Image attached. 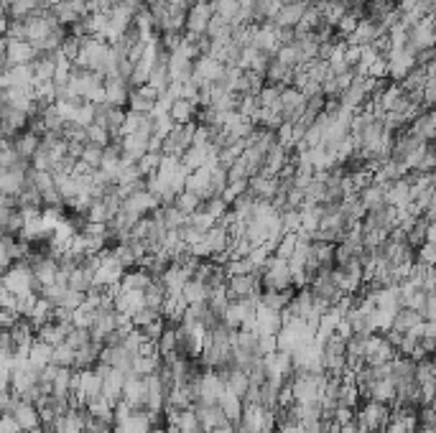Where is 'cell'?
<instances>
[{
    "label": "cell",
    "mask_w": 436,
    "mask_h": 433,
    "mask_svg": "<svg viewBox=\"0 0 436 433\" xmlns=\"http://www.w3.org/2000/svg\"><path fill=\"white\" fill-rule=\"evenodd\" d=\"M74 362H77V350H74V347H69L67 342L54 347L51 364H57V367H74Z\"/></svg>",
    "instance_id": "f1b7e54d"
},
{
    "label": "cell",
    "mask_w": 436,
    "mask_h": 433,
    "mask_svg": "<svg viewBox=\"0 0 436 433\" xmlns=\"http://www.w3.org/2000/svg\"><path fill=\"white\" fill-rule=\"evenodd\" d=\"M0 322H3V329H13L15 324L21 322V314L15 308H3L0 311Z\"/></svg>",
    "instance_id": "e575fe53"
},
{
    "label": "cell",
    "mask_w": 436,
    "mask_h": 433,
    "mask_svg": "<svg viewBox=\"0 0 436 433\" xmlns=\"http://www.w3.org/2000/svg\"><path fill=\"white\" fill-rule=\"evenodd\" d=\"M194 278V275H189V273L184 270V268H179L176 263H171V268L166 273H163L161 278V283L166 286V291H169L171 296H182V291H184V286L189 283V280Z\"/></svg>",
    "instance_id": "e0dca14e"
},
{
    "label": "cell",
    "mask_w": 436,
    "mask_h": 433,
    "mask_svg": "<svg viewBox=\"0 0 436 433\" xmlns=\"http://www.w3.org/2000/svg\"><path fill=\"white\" fill-rule=\"evenodd\" d=\"M115 428H118V423L110 418H92L87 420V433H115Z\"/></svg>",
    "instance_id": "836d02e7"
},
{
    "label": "cell",
    "mask_w": 436,
    "mask_h": 433,
    "mask_svg": "<svg viewBox=\"0 0 436 433\" xmlns=\"http://www.w3.org/2000/svg\"><path fill=\"white\" fill-rule=\"evenodd\" d=\"M219 406H222L225 415L230 418V423H235V426H238L240 420H243V415H245V400L240 398V395H235V392H230V390L222 395Z\"/></svg>",
    "instance_id": "44dd1931"
},
{
    "label": "cell",
    "mask_w": 436,
    "mask_h": 433,
    "mask_svg": "<svg viewBox=\"0 0 436 433\" xmlns=\"http://www.w3.org/2000/svg\"><path fill=\"white\" fill-rule=\"evenodd\" d=\"M161 362H163V357L158 355V352H154V355H138L133 359V375L151 378V375H156V372L161 370Z\"/></svg>",
    "instance_id": "7402d4cb"
},
{
    "label": "cell",
    "mask_w": 436,
    "mask_h": 433,
    "mask_svg": "<svg viewBox=\"0 0 436 433\" xmlns=\"http://www.w3.org/2000/svg\"><path fill=\"white\" fill-rule=\"evenodd\" d=\"M154 275L146 270V268H130V270H125V275H123V283H120V288L123 291H146L151 283H154Z\"/></svg>",
    "instance_id": "d6986e66"
},
{
    "label": "cell",
    "mask_w": 436,
    "mask_h": 433,
    "mask_svg": "<svg viewBox=\"0 0 436 433\" xmlns=\"http://www.w3.org/2000/svg\"><path fill=\"white\" fill-rule=\"evenodd\" d=\"M423 319L426 322H436V291L434 294H429V298H426V306H423Z\"/></svg>",
    "instance_id": "d590c367"
},
{
    "label": "cell",
    "mask_w": 436,
    "mask_h": 433,
    "mask_svg": "<svg viewBox=\"0 0 436 433\" xmlns=\"http://www.w3.org/2000/svg\"><path fill=\"white\" fill-rule=\"evenodd\" d=\"M426 219H436V189L431 191V199H429V209H426Z\"/></svg>",
    "instance_id": "8d00e7d4"
},
{
    "label": "cell",
    "mask_w": 436,
    "mask_h": 433,
    "mask_svg": "<svg viewBox=\"0 0 436 433\" xmlns=\"http://www.w3.org/2000/svg\"><path fill=\"white\" fill-rule=\"evenodd\" d=\"M408 130H411V133H414L418 140H423V143H431V140H436V107L418 112V115L411 120Z\"/></svg>",
    "instance_id": "7c38bea8"
},
{
    "label": "cell",
    "mask_w": 436,
    "mask_h": 433,
    "mask_svg": "<svg viewBox=\"0 0 436 433\" xmlns=\"http://www.w3.org/2000/svg\"><path fill=\"white\" fill-rule=\"evenodd\" d=\"M105 148L107 146H95V143H87L85 146V153H82V163L90 166L92 171H97L105 161Z\"/></svg>",
    "instance_id": "f546056e"
},
{
    "label": "cell",
    "mask_w": 436,
    "mask_h": 433,
    "mask_svg": "<svg viewBox=\"0 0 436 433\" xmlns=\"http://www.w3.org/2000/svg\"><path fill=\"white\" fill-rule=\"evenodd\" d=\"M182 296H184V301L186 303H204V301L210 298V288H207V283L204 280H199V278H191L186 286H184V291H182Z\"/></svg>",
    "instance_id": "484cf974"
},
{
    "label": "cell",
    "mask_w": 436,
    "mask_h": 433,
    "mask_svg": "<svg viewBox=\"0 0 436 433\" xmlns=\"http://www.w3.org/2000/svg\"><path fill=\"white\" fill-rule=\"evenodd\" d=\"M214 161H217V158H214ZM186 191L197 194L202 202L204 199H210V196H214V189H212V166L191 171L189 179H186Z\"/></svg>",
    "instance_id": "9a60e30c"
},
{
    "label": "cell",
    "mask_w": 436,
    "mask_h": 433,
    "mask_svg": "<svg viewBox=\"0 0 436 433\" xmlns=\"http://www.w3.org/2000/svg\"><path fill=\"white\" fill-rule=\"evenodd\" d=\"M158 319H163V314H161V311H156V308L143 306L141 311H135V314L130 316V324H133L135 329H146L148 324L158 322Z\"/></svg>",
    "instance_id": "4dcf8cb0"
},
{
    "label": "cell",
    "mask_w": 436,
    "mask_h": 433,
    "mask_svg": "<svg viewBox=\"0 0 436 433\" xmlns=\"http://www.w3.org/2000/svg\"><path fill=\"white\" fill-rule=\"evenodd\" d=\"M227 291H230L233 301L261 298V294H263L261 273H243V275H230V278H227Z\"/></svg>",
    "instance_id": "5b68a950"
},
{
    "label": "cell",
    "mask_w": 436,
    "mask_h": 433,
    "mask_svg": "<svg viewBox=\"0 0 436 433\" xmlns=\"http://www.w3.org/2000/svg\"><path fill=\"white\" fill-rule=\"evenodd\" d=\"M123 400H125L133 411H146V400H148L146 378H141V375H128L125 390H123Z\"/></svg>",
    "instance_id": "30bf717a"
},
{
    "label": "cell",
    "mask_w": 436,
    "mask_h": 433,
    "mask_svg": "<svg viewBox=\"0 0 436 433\" xmlns=\"http://www.w3.org/2000/svg\"><path fill=\"white\" fill-rule=\"evenodd\" d=\"M194 112H197V102H194V99L179 97L174 105H171V118H174L179 125H186V123H191Z\"/></svg>",
    "instance_id": "83f0119b"
},
{
    "label": "cell",
    "mask_w": 436,
    "mask_h": 433,
    "mask_svg": "<svg viewBox=\"0 0 436 433\" xmlns=\"http://www.w3.org/2000/svg\"><path fill=\"white\" fill-rule=\"evenodd\" d=\"M426 322L423 319V314L421 311H414V308H403L401 306V311L395 314V319H393V331H398V334H408V331H416V329L421 327V324Z\"/></svg>",
    "instance_id": "ac0fdd59"
},
{
    "label": "cell",
    "mask_w": 436,
    "mask_h": 433,
    "mask_svg": "<svg viewBox=\"0 0 436 433\" xmlns=\"http://www.w3.org/2000/svg\"><path fill=\"white\" fill-rule=\"evenodd\" d=\"M3 288H8L11 294L15 296H29V294H39V283L34 278V270L26 260L11 266L8 270H3Z\"/></svg>",
    "instance_id": "3957f363"
},
{
    "label": "cell",
    "mask_w": 436,
    "mask_h": 433,
    "mask_svg": "<svg viewBox=\"0 0 436 433\" xmlns=\"http://www.w3.org/2000/svg\"><path fill=\"white\" fill-rule=\"evenodd\" d=\"M51 355H54V347H51L49 342H43V339H36L29 352V362L41 372L46 364H51Z\"/></svg>",
    "instance_id": "cb8c5ba5"
},
{
    "label": "cell",
    "mask_w": 436,
    "mask_h": 433,
    "mask_svg": "<svg viewBox=\"0 0 436 433\" xmlns=\"http://www.w3.org/2000/svg\"><path fill=\"white\" fill-rule=\"evenodd\" d=\"M214 3L212 0H197L186 13V31L191 36H202L210 31V23L214 21Z\"/></svg>",
    "instance_id": "8992f818"
},
{
    "label": "cell",
    "mask_w": 436,
    "mask_h": 433,
    "mask_svg": "<svg viewBox=\"0 0 436 433\" xmlns=\"http://www.w3.org/2000/svg\"><path fill=\"white\" fill-rule=\"evenodd\" d=\"M71 327H74V324H59V322L43 324V327L39 329V339L49 342L51 347H57V344L67 342V334L71 331Z\"/></svg>",
    "instance_id": "ffe728a7"
},
{
    "label": "cell",
    "mask_w": 436,
    "mask_h": 433,
    "mask_svg": "<svg viewBox=\"0 0 436 433\" xmlns=\"http://www.w3.org/2000/svg\"><path fill=\"white\" fill-rule=\"evenodd\" d=\"M11 415L21 423L23 431H34V428L41 426V411H39V406L31 403V400H23L21 395H18V403H15Z\"/></svg>",
    "instance_id": "5bb4252c"
},
{
    "label": "cell",
    "mask_w": 436,
    "mask_h": 433,
    "mask_svg": "<svg viewBox=\"0 0 436 433\" xmlns=\"http://www.w3.org/2000/svg\"><path fill=\"white\" fill-rule=\"evenodd\" d=\"M166 298H169V291H166V286H163L161 280H154V283L146 288V306L148 308H156V311H161L163 314Z\"/></svg>",
    "instance_id": "4316f807"
},
{
    "label": "cell",
    "mask_w": 436,
    "mask_h": 433,
    "mask_svg": "<svg viewBox=\"0 0 436 433\" xmlns=\"http://www.w3.org/2000/svg\"><path fill=\"white\" fill-rule=\"evenodd\" d=\"M158 92L151 87V84H141V87H133L130 90V99H128V105L133 112H154L156 105H158Z\"/></svg>",
    "instance_id": "4fadbf2b"
},
{
    "label": "cell",
    "mask_w": 436,
    "mask_h": 433,
    "mask_svg": "<svg viewBox=\"0 0 436 433\" xmlns=\"http://www.w3.org/2000/svg\"><path fill=\"white\" fill-rule=\"evenodd\" d=\"M398 357V347H395L386 334H370L367 336V350H365V364L370 367H380V364H390Z\"/></svg>",
    "instance_id": "277c9868"
},
{
    "label": "cell",
    "mask_w": 436,
    "mask_h": 433,
    "mask_svg": "<svg viewBox=\"0 0 436 433\" xmlns=\"http://www.w3.org/2000/svg\"><path fill=\"white\" fill-rule=\"evenodd\" d=\"M194 411H197L199 426H202L204 433L217 431V428H222V426L230 423V418L225 415V411H222L219 403H199V406H194Z\"/></svg>",
    "instance_id": "9c48e42d"
},
{
    "label": "cell",
    "mask_w": 436,
    "mask_h": 433,
    "mask_svg": "<svg viewBox=\"0 0 436 433\" xmlns=\"http://www.w3.org/2000/svg\"><path fill=\"white\" fill-rule=\"evenodd\" d=\"M388 186L390 184H383L375 179L373 184H367L365 189L360 191V199H362V204L367 207V212L378 209V207H383V204H388Z\"/></svg>",
    "instance_id": "2e32d148"
},
{
    "label": "cell",
    "mask_w": 436,
    "mask_h": 433,
    "mask_svg": "<svg viewBox=\"0 0 436 433\" xmlns=\"http://www.w3.org/2000/svg\"><path fill=\"white\" fill-rule=\"evenodd\" d=\"M158 216L163 219V224L169 227V230H182L184 224L189 222V214H184L176 204H161V209H158Z\"/></svg>",
    "instance_id": "d4e9b609"
},
{
    "label": "cell",
    "mask_w": 436,
    "mask_h": 433,
    "mask_svg": "<svg viewBox=\"0 0 436 433\" xmlns=\"http://www.w3.org/2000/svg\"><path fill=\"white\" fill-rule=\"evenodd\" d=\"M92 342V331L90 329H79V327H71V331L67 334V344L74 347V350H82L85 344Z\"/></svg>",
    "instance_id": "d6a6232c"
},
{
    "label": "cell",
    "mask_w": 436,
    "mask_h": 433,
    "mask_svg": "<svg viewBox=\"0 0 436 433\" xmlns=\"http://www.w3.org/2000/svg\"><path fill=\"white\" fill-rule=\"evenodd\" d=\"M414 202H416V194H414V184L411 179H401V181H395L388 186V204L395 207L398 212H406V209H414ZM416 212V209H414ZM418 214V212H416Z\"/></svg>",
    "instance_id": "52a82bcc"
},
{
    "label": "cell",
    "mask_w": 436,
    "mask_h": 433,
    "mask_svg": "<svg viewBox=\"0 0 436 433\" xmlns=\"http://www.w3.org/2000/svg\"><path fill=\"white\" fill-rule=\"evenodd\" d=\"M283 329V311L261 306L258 303V316H255V331L263 336H278Z\"/></svg>",
    "instance_id": "8fae6325"
},
{
    "label": "cell",
    "mask_w": 436,
    "mask_h": 433,
    "mask_svg": "<svg viewBox=\"0 0 436 433\" xmlns=\"http://www.w3.org/2000/svg\"><path fill=\"white\" fill-rule=\"evenodd\" d=\"M390 415H393V406L375 403V400H362L357 406V426L362 433H386Z\"/></svg>",
    "instance_id": "6da1fadb"
},
{
    "label": "cell",
    "mask_w": 436,
    "mask_h": 433,
    "mask_svg": "<svg viewBox=\"0 0 436 433\" xmlns=\"http://www.w3.org/2000/svg\"><path fill=\"white\" fill-rule=\"evenodd\" d=\"M281 186H278V176L271 174H258L247 181V194L255 196L258 202H275Z\"/></svg>",
    "instance_id": "ba28073f"
},
{
    "label": "cell",
    "mask_w": 436,
    "mask_h": 433,
    "mask_svg": "<svg viewBox=\"0 0 436 433\" xmlns=\"http://www.w3.org/2000/svg\"><path fill=\"white\" fill-rule=\"evenodd\" d=\"M176 207H179V209L184 212V214H194V212H199V207H202V199H199L197 194H191V191H186L184 189L182 194L176 196Z\"/></svg>",
    "instance_id": "1f68e13d"
},
{
    "label": "cell",
    "mask_w": 436,
    "mask_h": 433,
    "mask_svg": "<svg viewBox=\"0 0 436 433\" xmlns=\"http://www.w3.org/2000/svg\"><path fill=\"white\" fill-rule=\"evenodd\" d=\"M261 280H263V291H289V288H294L291 263L286 258L273 255L261 270Z\"/></svg>",
    "instance_id": "7a4b0ae2"
},
{
    "label": "cell",
    "mask_w": 436,
    "mask_h": 433,
    "mask_svg": "<svg viewBox=\"0 0 436 433\" xmlns=\"http://www.w3.org/2000/svg\"><path fill=\"white\" fill-rule=\"evenodd\" d=\"M230 207H233V204L227 202L225 196H210V199H204L199 209L207 212V214L219 224V222H225V216L230 214Z\"/></svg>",
    "instance_id": "603a6c76"
}]
</instances>
